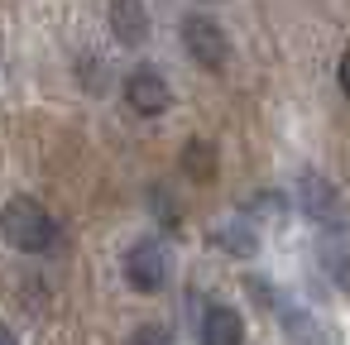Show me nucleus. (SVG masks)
Segmentation results:
<instances>
[{
  "label": "nucleus",
  "mask_w": 350,
  "mask_h": 345,
  "mask_svg": "<svg viewBox=\"0 0 350 345\" xmlns=\"http://www.w3.org/2000/svg\"><path fill=\"white\" fill-rule=\"evenodd\" d=\"M297 202H302V211H307L317 225H326V230L340 225V192H336L321 173H302V182H297Z\"/></svg>",
  "instance_id": "nucleus-5"
},
{
  "label": "nucleus",
  "mask_w": 350,
  "mask_h": 345,
  "mask_svg": "<svg viewBox=\"0 0 350 345\" xmlns=\"http://www.w3.org/2000/svg\"><path fill=\"white\" fill-rule=\"evenodd\" d=\"M0 235L25 254H44L58 245V221L34 202V197H10L0 206Z\"/></svg>",
  "instance_id": "nucleus-1"
},
{
  "label": "nucleus",
  "mask_w": 350,
  "mask_h": 345,
  "mask_svg": "<svg viewBox=\"0 0 350 345\" xmlns=\"http://www.w3.org/2000/svg\"><path fill=\"white\" fill-rule=\"evenodd\" d=\"M216 245H221L226 254H235V259H254V254H259V240H254V230H250L245 221H226V225L216 230Z\"/></svg>",
  "instance_id": "nucleus-9"
},
{
  "label": "nucleus",
  "mask_w": 350,
  "mask_h": 345,
  "mask_svg": "<svg viewBox=\"0 0 350 345\" xmlns=\"http://www.w3.org/2000/svg\"><path fill=\"white\" fill-rule=\"evenodd\" d=\"M254 211L269 216V221H283V197H278V192H259V197H254Z\"/></svg>",
  "instance_id": "nucleus-11"
},
{
  "label": "nucleus",
  "mask_w": 350,
  "mask_h": 345,
  "mask_svg": "<svg viewBox=\"0 0 350 345\" xmlns=\"http://www.w3.org/2000/svg\"><path fill=\"white\" fill-rule=\"evenodd\" d=\"M0 345H20V335H15V331H10L5 321H0Z\"/></svg>",
  "instance_id": "nucleus-12"
},
{
  "label": "nucleus",
  "mask_w": 350,
  "mask_h": 345,
  "mask_svg": "<svg viewBox=\"0 0 350 345\" xmlns=\"http://www.w3.org/2000/svg\"><path fill=\"white\" fill-rule=\"evenodd\" d=\"M183 49H187V58H192L197 68H206V72H221L226 58H230V39H226V29H221L211 15H187V20H183Z\"/></svg>",
  "instance_id": "nucleus-2"
},
{
  "label": "nucleus",
  "mask_w": 350,
  "mask_h": 345,
  "mask_svg": "<svg viewBox=\"0 0 350 345\" xmlns=\"http://www.w3.org/2000/svg\"><path fill=\"white\" fill-rule=\"evenodd\" d=\"M111 34L125 49H139L149 39V10H144V0H111Z\"/></svg>",
  "instance_id": "nucleus-6"
},
{
  "label": "nucleus",
  "mask_w": 350,
  "mask_h": 345,
  "mask_svg": "<svg viewBox=\"0 0 350 345\" xmlns=\"http://www.w3.org/2000/svg\"><path fill=\"white\" fill-rule=\"evenodd\" d=\"M125 345H173V335H168L163 326H154V321H149V326L130 331V340H125Z\"/></svg>",
  "instance_id": "nucleus-10"
},
{
  "label": "nucleus",
  "mask_w": 350,
  "mask_h": 345,
  "mask_svg": "<svg viewBox=\"0 0 350 345\" xmlns=\"http://www.w3.org/2000/svg\"><path fill=\"white\" fill-rule=\"evenodd\" d=\"M183 173L192 182H211L216 178V144L211 139H187L183 144Z\"/></svg>",
  "instance_id": "nucleus-8"
},
{
  "label": "nucleus",
  "mask_w": 350,
  "mask_h": 345,
  "mask_svg": "<svg viewBox=\"0 0 350 345\" xmlns=\"http://www.w3.org/2000/svg\"><path fill=\"white\" fill-rule=\"evenodd\" d=\"M202 345H245V321L235 307L211 302L202 312Z\"/></svg>",
  "instance_id": "nucleus-7"
},
{
  "label": "nucleus",
  "mask_w": 350,
  "mask_h": 345,
  "mask_svg": "<svg viewBox=\"0 0 350 345\" xmlns=\"http://www.w3.org/2000/svg\"><path fill=\"white\" fill-rule=\"evenodd\" d=\"M125 101H130L135 115H163L173 106V87L159 68H135L125 77Z\"/></svg>",
  "instance_id": "nucleus-4"
},
{
  "label": "nucleus",
  "mask_w": 350,
  "mask_h": 345,
  "mask_svg": "<svg viewBox=\"0 0 350 345\" xmlns=\"http://www.w3.org/2000/svg\"><path fill=\"white\" fill-rule=\"evenodd\" d=\"M168 273H173V259H168V249H163L159 240L130 245V254H125V278H130L135 292H163V288H168Z\"/></svg>",
  "instance_id": "nucleus-3"
}]
</instances>
